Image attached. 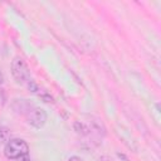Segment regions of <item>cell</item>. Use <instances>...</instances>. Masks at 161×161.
I'll return each instance as SVG.
<instances>
[{
    "label": "cell",
    "instance_id": "cell-1",
    "mask_svg": "<svg viewBox=\"0 0 161 161\" xmlns=\"http://www.w3.org/2000/svg\"><path fill=\"white\" fill-rule=\"evenodd\" d=\"M4 155L9 160L26 156L29 155V146L23 138H10L4 147Z\"/></svg>",
    "mask_w": 161,
    "mask_h": 161
},
{
    "label": "cell",
    "instance_id": "cell-2",
    "mask_svg": "<svg viewBox=\"0 0 161 161\" xmlns=\"http://www.w3.org/2000/svg\"><path fill=\"white\" fill-rule=\"evenodd\" d=\"M11 74L16 80V83L19 84H29L31 82L29 67L19 57L14 58V60L11 62Z\"/></svg>",
    "mask_w": 161,
    "mask_h": 161
},
{
    "label": "cell",
    "instance_id": "cell-3",
    "mask_svg": "<svg viewBox=\"0 0 161 161\" xmlns=\"http://www.w3.org/2000/svg\"><path fill=\"white\" fill-rule=\"evenodd\" d=\"M47 112L43 109V108H39V107H34L28 111L26 113V121L29 125H31L33 127L35 128H40L45 125L47 122Z\"/></svg>",
    "mask_w": 161,
    "mask_h": 161
},
{
    "label": "cell",
    "instance_id": "cell-4",
    "mask_svg": "<svg viewBox=\"0 0 161 161\" xmlns=\"http://www.w3.org/2000/svg\"><path fill=\"white\" fill-rule=\"evenodd\" d=\"M9 161H30V157H29V155H26V156H21V157H18V158L9 160Z\"/></svg>",
    "mask_w": 161,
    "mask_h": 161
},
{
    "label": "cell",
    "instance_id": "cell-5",
    "mask_svg": "<svg viewBox=\"0 0 161 161\" xmlns=\"http://www.w3.org/2000/svg\"><path fill=\"white\" fill-rule=\"evenodd\" d=\"M68 161H83V160L80 157H78V156H72V157L68 158Z\"/></svg>",
    "mask_w": 161,
    "mask_h": 161
},
{
    "label": "cell",
    "instance_id": "cell-6",
    "mask_svg": "<svg viewBox=\"0 0 161 161\" xmlns=\"http://www.w3.org/2000/svg\"><path fill=\"white\" fill-rule=\"evenodd\" d=\"M4 137H5V133L1 131V128H0V143H1V141L4 140Z\"/></svg>",
    "mask_w": 161,
    "mask_h": 161
},
{
    "label": "cell",
    "instance_id": "cell-7",
    "mask_svg": "<svg viewBox=\"0 0 161 161\" xmlns=\"http://www.w3.org/2000/svg\"><path fill=\"white\" fill-rule=\"evenodd\" d=\"M4 82V77H3V74H1V72H0V84Z\"/></svg>",
    "mask_w": 161,
    "mask_h": 161
}]
</instances>
